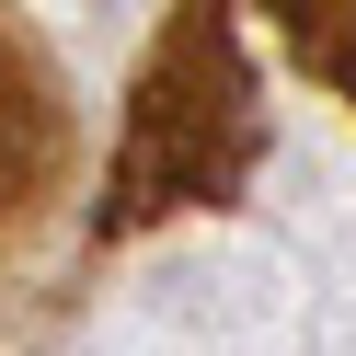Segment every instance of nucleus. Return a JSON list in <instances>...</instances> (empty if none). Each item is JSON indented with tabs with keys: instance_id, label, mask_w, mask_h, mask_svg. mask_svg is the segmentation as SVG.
<instances>
[{
	"instance_id": "obj_1",
	"label": "nucleus",
	"mask_w": 356,
	"mask_h": 356,
	"mask_svg": "<svg viewBox=\"0 0 356 356\" xmlns=\"http://www.w3.org/2000/svg\"><path fill=\"white\" fill-rule=\"evenodd\" d=\"M264 115H253V70H241L230 0H172L161 47H149L138 92L115 127V172H104V230H138L161 207H218L253 172Z\"/></svg>"
},
{
	"instance_id": "obj_3",
	"label": "nucleus",
	"mask_w": 356,
	"mask_h": 356,
	"mask_svg": "<svg viewBox=\"0 0 356 356\" xmlns=\"http://www.w3.org/2000/svg\"><path fill=\"white\" fill-rule=\"evenodd\" d=\"M276 24L333 92H356V0H276Z\"/></svg>"
},
{
	"instance_id": "obj_2",
	"label": "nucleus",
	"mask_w": 356,
	"mask_h": 356,
	"mask_svg": "<svg viewBox=\"0 0 356 356\" xmlns=\"http://www.w3.org/2000/svg\"><path fill=\"white\" fill-rule=\"evenodd\" d=\"M58 195V70L24 24H12V218Z\"/></svg>"
}]
</instances>
